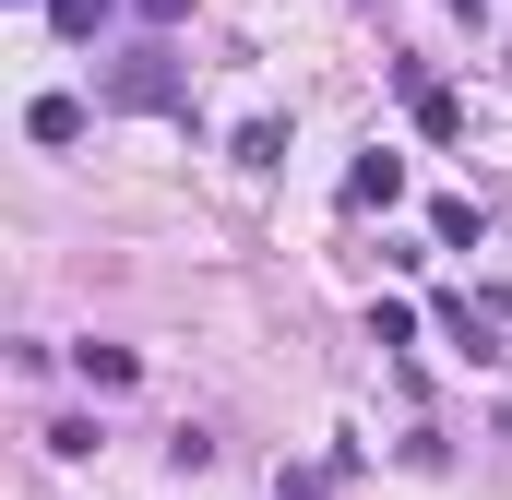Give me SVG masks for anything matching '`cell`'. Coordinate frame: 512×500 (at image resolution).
I'll return each mask as SVG.
<instances>
[{
	"label": "cell",
	"mask_w": 512,
	"mask_h": 500,
	"mask_svg": "<svg viewBox=\"0 0 512 500\" xmlns=\"http://www.w3.org/2000/svg\"><path fill=\"white\" fill-rule=\"evenodd\" d=\"M108 96H120V108H167V96H179V84H167V60H155V48H143V60H120V84H108Z\"/></svg>",
	"instance_id": "6da1fadb"
},
{
	"label": "cell",
	"mask_w": 512,
	"mask_h": 500,
	"mask_svg": "<svg viewBox=\"0 0 512 500\" xmlns=\"http://www.w3.org/2000/svg\"><path fill=\"white\" fill-rule=\"evenodd\" d=\"M346 203H358V215H370V203H405V167H393V155H358V167H346Z\"/></svg>",
	"instance_id": "7a4b0ae2"
},
{
	"label": "cell",
	"mask_w": 512,
	"mask_h": 500,
	"mask_svg": "<svg viewBox=\"0 0 512 500\" xmlns=\"http://www.w3.org/2000/svg\"><path fill=\"white\" fill-rule=\"evenodd\" d=\"M24 131H36V143H84V96H36Z\"/></svg>",
	"instance_id": "3957f363"
},
{
	"label": "cell",
	"mask_w": 512,
	"mask_h": 500,
	"mask_svg": "<svg viewBox=\"0 0 512 500\" xmlns=\"http://www.w3.org/2000/svg\"><path fill=\"white\" fill-rule=\"evenodd\" d=\"M429 239H441V250H477V239H489V215H477V203H429Z\"/></svg>",
	"instance_id": "277c9868"
},
{
	"label": "cell",
	"mask_w": 512,
	"mask_h": 500,
	"mask_svg": "<svg viewBox=\"0 0 512 500\" xmlns=\"http://www.w3.org/2000/svg\"><path fill=\"white\" fill-rule=\"evenodd\" d=\"M131 370H143L131 346H84V381H96V393H131Z\"/></svg>",
	"instance_id": "5b68a950"
},
{
	"label": "cell",
	"mask_w": 512,
	"mask_h": 500,
	"mask_svg": "<svg viewBox=\"0 0 512 500\" xmlns=\"http://www.w3.org/2000/svg\"><path fill=\"white\" fill-rule=\"evenodd\" d=\"M48 12H60V36H96L108 24V0H48Z\"/></svg>",
	"instance_id": "8992f818"
},
{
	"label": "cell",
	"mask_w": 512,
	"mask_h": 500,
	"mask_svg": "<svg viewBox=\"0 0 512 500\" xmlns=\"http://www.w3.org/2000/svg\"><path fill=\"white\" fill-rule=\"evenodd\" d=\"M179 12H191V0H143V24H179Z\"/></svg>",
	"instance_id": "52a82bcc"
},
{
	"label": "cell",
	"mask_w": 512,
	"mask_h": 500,
	"mask_svg": "<svg viewBox=\"0 0 512 500\" xmlns=\"http://www.w3.org/2000/svg\"><path fill=\"white\" fill-rule=\"evenodd\" d=\"M441 12H465V24H489V0H441Z\"/></svg>",
	"instance_id": "ba28073f"
}]
</instances>
